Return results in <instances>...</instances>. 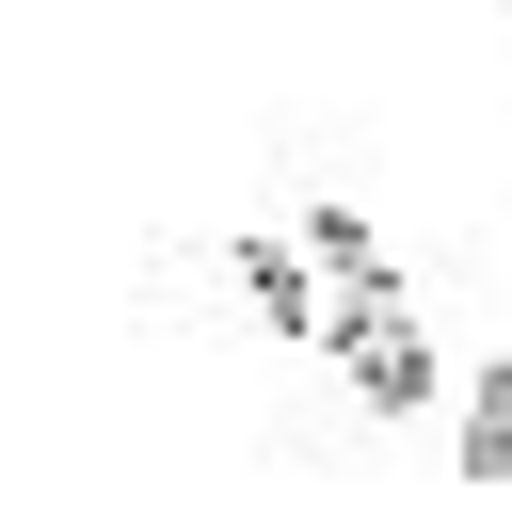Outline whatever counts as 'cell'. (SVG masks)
Instances as JSON below:
<instances>
[{
  "instance_id": "cell-1",
  "label": "cell",
  "mask_w": 512,
  "mask_h": 512,
  "mask_svg": "<svg viewBox=\"0 0 512 512\" xmlns=\"http://www.w3.org/2000/svg\"><path fill=\"white\" fill-rule=\"evenodd\" d=\"M240 288H256V320H272V336H320V352L352 336V304L320 288V256H304V224H288V240L256 224V240H240Z\"/></svg>"
},
{
  "instance_id": "cell-2",
  "label": "cell",
  "mask_w": 512,
  "mask_h": 512,
  "mask_svg": "<svg viewBox=\"0 0 512 512\" xmlns=\"http://www.w3.org/2000/svg\"><path fill=\"white\" fill-rule=\"evenodd\" d=\"M336 368H352V400H384V416H416V400H432V336H416L400 304H368V320L336 336Z\"/></svg>"
},
{
  "instance_id": "cell-3",
  "label": "cell",
  "mask_w": 512,
  "mask_h": 512,
  "mask_svg": "<svg viewBox=\"0 0 512 512\" xmlns=\"http://www.w3.org/2000/svg\"><path fill=\"white\" fill-rule=\"evenodd\" d=\"M464 464L512 480V368H480V400H464Z\"/></svg>"
}]
</instances>
